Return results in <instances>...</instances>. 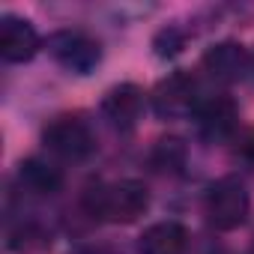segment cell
I'll list each match as a JSON object with an SVG mask.
<instances>
[{"label":"cell","instance_id":"277c9868","mask_svg":"<svg viewBox=\"0 0 254 254\" xmlns=\"http://www.w3.org/2000/svg\"><path fill=\"white\" fill-rule=\"evenodd\" d=\"M48 51L54 54V60L78 75H90L102 57V48L93 36L81 33V30H60L48 39Z\"/></svg>","mask_w":254,"mask_h":254},{"label":"cell","instance_id":"6da1fadb","mask_svg":"<svg viewBox=\"0 0 254 254\" xmlns=\"http://www.w3.org/2000/svg\"><path fill=\"white\" fill-rule=\"evenodd\" d=\"M84 206L93 218L111 221V224H132L138 221L150 206V191L138 180H120L108 186H93L84 194Z\"/></svg>","mask_w":254,"mask_h":254},{"label":"cell","instance_id":"4fadbf2b","mask_svg":"<svg viewBox=\"0 0 254 254\" xmlns=\"http://www.w3.org/2000/svg\"><path fill=\"white\" fill-rule=\"evenodd\" d=\"M48 245H51V236H48L42 227H36V224H27V227L15 230V233L9 236V248H12V251H21V254H39V251H45Z\"/></svg>","mask_w":254,"mask_h":254},{"label":"cell","instance_id":"9a60e30c","mask_svg":"<svg viewBox=\"0 0 254 254\" xmlns=\"http://www.w3.org/2000/svg\"><path fill=\"white\" fill-rule=\"evenodd\" d=\"M236 156H239L245 165H251V168H254V132H248V135L239 141V147H236Z\"/></svg>","mask_w":254,"mask_h":254},{"label":"cell","instance_id":"52a82bcc","mask_svg":"<svg viewBox=\"0 0 254 254\" xmlns=\"http://www.w3.org/2000/svg\"><path fill=\"white\" fill-rule=\"evenodd\" d=\"M248 63H251V60H248L245 48L236 45V42H221V45H215V48H209V51L203 54V69H206L215 81H221V84L239 81V78L245 75Z\"/></svg>","mask_w":254,"mask_h":254},{"label":"cell","instance_id":"30bf717a","mask_svg":"<svg viewBox=\"0 0 254 254\" xmlns=\"http://www.w3.org/2000/svg\"><path fill=\"white\" fill-rule=\"evenodd\" d=\"M186 245L189 230L177 221H159L141 236V254H186Z\"/></svg>","mask_w":254,"mask_h":254},{"label":"cell","instance_id":"2e32d148","mask_svg":"<svg viewBox=\"0 0 254 254\" xmlns=\"http://www.w3.org/2000/svg\"><path fill=\"white\" fill-rule=\"evenodd\" d=\"M248 254H254V242H251V248H248Z\"/></svg>","mask_w":254,"mask_h":254},{"label":"cell","instance_id":"7a4b0ae2","mask_svg":"<svg viewBox=\"0 0 254 254\" xmlns=\"http://www.w3.org/2000/svg\"><path fill=\"white\" fill-rule=\"evenodd\" d=\"M42 141L45 147L66 159V162H84L87 156H93L96 150V141H93V132L90 126L78 117V114H63V117H54L45 132H42Z\"/></svg>","mask_w":254,"mask_h":254},{"label":"cell","instance_id":"3957f363","mask_svg":"<svg viewBox=\"0 0 254 254\" xmlns=\"http://www.w3.org/2000/svg\"><path fill=\"white\" fill-rule=\"evenodd\" d=\"M203 212H206V218H209V224L215 230L239 227L245 221V215H248V191H245V186L239 180H218L206 191Z\"/></svg>","mask_w":254,"mask_h":254},{"label":"cell","instance_id":"5b68a950","mask_svg":"<svg viewBox=\"0 0 254 254\" xmlns=\"http://www.w3.org/2000/svg\"><path fill=\"white\" fill-rule=\"evenodd\" d=\"M153 108L159 117H186V114H197L200 102H197V84L189 72H174L168 75L156 93H153Z\"/></svg>","mask_w":254,"mask_h":254},{"label":"cell","instance_id":"ba28073f","mask_svg":"<svg viewBox=\"0 0 254 254\" xmlns=\"http://www.w3.org/2000/svg\"><path fill=\"white\" fill-rule=\"evenodd\" d=\"M141 108H144V90L135 87V84L114 87L105 96V102H102L105 117L114 126H120V129H132V126L138 123V117H141Z\"/></svg>","mask_w":254,"mask_h":254},{"label":"cell","instance_id":"5bb4252c","mask_svg":"<svg viewBox=\"0 0 254 254\" xmlns=\"http://www.w3.org/2000/svg\"><path fill=\"white\" fill-rule=\"evenodd\" d=\"M183 33L180 30H174V27H168V30H162L159 36H156V54L159 57H171V54H177L180 48H183Z\"/></svg>","mask_w":254,"mask_h":254},{"label":"cell","instance_id":"7c38bea8","mask_svg":"<svg viewBox=\"0 0 254 254\" xmlns=\"http://www.w3.org/2000/svg\"><path fill=\"white\" fill-rule=\"evenodd\" d=\"M150 159H153V168L156 171H180L183 162H186V147L177 138H162L153 147V156Z\"/></svg>","mask_w":254,"mask_h":254},{"label":"cell","instance_id":"8fae6325","mask_svg":"<svg viewBox=\"0 0 254 254\" xmlns=\"http://www.w3.org/2000/svg\"><path fill=\"white\" fill-rule=\"evenodd\" d=\"M18 180L21 186L30 191V194H39V197H48V194H57L63 189V171L42 162V159H27L21 162L18 168Z\"/></svg>","mask_w":254,"mask_h":254},{"label":"cell","instance_id":"9c48e42d","mask_svg":"<svg viewBox=\"0 0 254 254\" xmlns=\"http://www.w3.org/2000/svg\"><path fill=\"white\" fill-rule=\"evenodd\" d=\"M197 123H200V132L212 141L230 138L236 132V105L227 96H215L209 102H200Z\"/></svg>","mask_w":254,"mask_h":254},{"label":"cell","instance_id":"8992f818","mask_svg":"<svg viewBox=\"0 0 254 254\" xmlns=\"http://www.w3.org/2000/svg\"><path fill=\"white\" fill-rule=\"evenodd\" d=\"M39 51V33L30 21L3 15L0 18V57L6 63H24Z\"/></svg>","mask_w":254,"mask_h":254}]
</instances>
